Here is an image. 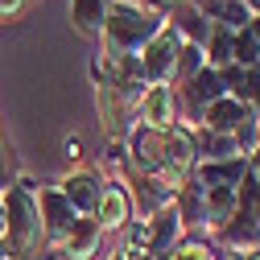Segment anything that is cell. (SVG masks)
Returning a JSON list of instances; mask_svg holds the SVG:
<instances>
[{
    "mask_svg": "<svg viewBox=\"0 0 260 260\" xmlns=\"http://www.w3.org/2000/svg\"><path fill=\"white\" fill-rule=\"evenodd\" d=\"M166 25L161 13H153L145 0H112L104 34H100V54L112 58H141V50L157 38V29Z\"/></svg>",
    "mask_w": 260,
    "mask_h": 260,
    "instance_id": "cell-1",
    "label": "cell"
},
{
    "mask_svg": "<svg viewBox=\"0 0 260 260\" xmlns=\"http://www.w3.org/2000/svg\"><path fill=\"white\" fill-rule=\"evenodd\" d=\"M0 199H5V244H9V256L13 260H29L42 252V215H38V186L29 182L25 174H17L5 190H0Z\"/></svg>",
    "mask_w": 260,
    "mask_h": 260,
    "instance_id": "cell-2",
    "label": "cell"
},
{
    "mask_svg": "<svg viewBox=\"0 0 260 260\" xmlns=\"http://www.w3.org/2000/svg\"><path fill=\"white\" fill-rule=\"evenodd\" d=\"M182 46H186V38L178 34L174 25H161L157 29V38L141 50V75H145V83L149 87H157V83H166V87H174V75H178V58H182Z\"/></svg>",
    "mask_w": 260,
    "mask_h": 260,
    "instance_id": "cell-3",
    "label": "cell"
},
{
    "mask_svg": "<svg viewBox=\"0 0 260 260\" xmlns=\"http://www.w3.org/2000/svg\"><path fill=\"white\" fill-rule=\"evenodd\" d=\"M38 215H42V248H58L71 236V227L83 219L67 199H62L58 186H38Z\"/></svg>",
    "mask_w": 260,
    "mask_h": 260,
    "instance_id": "cell-4",
    "label": "cell"
},
{
    "mask_svg": "<svg viewBox=\"0 0 260 260\" xmlns=\"http://www.w3.org/2000/svg\"><path fill=\"white\" fill-rule=\"evenodd\" d=\"M104 174L95 170V166H83V170H71L67 178L58 182L62 190V199H67L83 219H95V207H100V194H104Z\"/></svg>",
    "mask_w": 260,
    "mask_h": 260,
    "instance_id": "cell-5",
    "label": "cell"
},
{
    "mask_svg": "<svg viewBox=\"0 0 260 260\" xmlns=\"http://www.w3.org/2000/svg\"><path fill=\"white\" fill-rule=\"evenodd\" d=\"M256 124H260L256 112L244 100H236V95H219V100L203 112V120H199V128H215V133H232V137L248 133V128H256Z\"/></svg>",
    "mask_w": 260,
    "mask_h": 260,
    "instance_id": "cell-6",
    "label": "cell"
},
{
    "mask_svg": "<svg viewBox=\"0 0 260 260\" xmlns=\"http://www.w3.org/2000/svg\"><path fill=\"white\" fill-rule=\"evenodd\" d=\"M95 223H100L104 236H120L128 223H133V199H128L124 182H104V194H100V207H95Z\"/></svg>",
    "mask_w": 260,
    "mask_h": 260,
    "instance_id": "cell-7",
    "label": "cell"
},
{
    "mask_svg": "<svg viewBox=\"0 0 260 260\" xmlns=\"http://www.w3.org/2000/svg\"><path fill=\"white\" fill-rule=\"evenodd\" d=\"M137 120L145 128H174L178 124V91L166 87V83H157V87H145L141 95V108H137Z\"/></svg>",
    "mask_w": 260,
    "mask_h": 260,
    "instance_id": "cell-8",
    "label": "cell"
},
{
    "mask_svg": "<svg viewBox=\"0 0 260 260\" xmlns=\"http://www.w3.org/2000/svg\"><path fill=\"white\" fill-rule=\"evenodd\" d=\"M149 223V252L157 256V260H166L182 240H186V223H182V215H178V207L174 203H166L153 219H145Z\"/></svg>",
    "mask_w": 260,
    "mask_h": 260,
    "instance_id": "cell-9",
    "label": "cell"
},
{
    "mask_svg": "<svg viewBox=\"0 0 260 260\" xmlns=\"http://www.w3.org/2000/svg\"><path fill=\"white\" fill-rule=\"evenodd\" d=\"M104 232H100V223H95V219H79L75 227H71V236L67 240H62L54 252L62 256V260H95V256H100L104 252Z\"/></svg>",
    "mask_w": 260,
    "mask_h": 260,
    "instance_id": "cell-10",
    "label": "cell"
},
{
    "mask_svg": "<svg viewBox=\"0 0 260 260\" xmlns=\"http://www.w3.org/2000/svg\"><path fill=\"white\" fill-rule=\"evenodd\" d=\"M108 9H112V0H71V25H75V34L87 38V42H100Z\"/></svg>",
    "mask_w": 260,
    "mask_h": 260,
    "instance_id": "cell-11",
    "label": "cell"
},
{
    "mask_svg": "<svg viewBox=\"0 0 260 260\" xmlns=\"http://www.w3.org/2000/svg\"><path fill=\"white\" fill-rule=\"evenodd\" d=\"M211 25H227V29H248L252 13L244 9V0H190Z\"/></svg>",
    "mask_w": 260,
    "mask_h": 260,
    "instance_id": "cell-12",
    "label": "cell"
},
{
    "mask_svg": "<svg viewBox=\"0 0 260 260\" xmlns=\"http://www.w3.org/2000/svg\"><path fill=\"white\" fill-rule=\"evenodd\" d=\"M215 252H219V244L215 240H203V236H186L166 260H215Z\"/></svg>",
    "mask_w": 260,
    "mask_h": 260,
    "instance_id": "cell-13",
    "label": "cell"
},
{
    "mask_svg": "<svg viewBox=\"0 0 260 260\" xmlns=\"http://www.w3.org/2000/svg\"><path fill=\"white\" fill-rule=\"evenodd\" d=\"M13 178H17V170H13V149L5 145V137H0V190H5Z\"/></svg>",
    "mask_w": 260,
    "mask_h": 260,
    "instance_id": "cell-14",
    "label": "cell"
},
{
    "mask_svg": "<svg viewBox=\"0 0 260 260\" xmlns=\"http://www.w3.org/2000/svg\"><path fill=\"white\" fill-rule=\"evenodd\" d=\"M29 0H0V21H13L17 13H25Z\"/></svg>",
    "mask_w": 260,
    "mask_h": 260,
    "instance_id": "cell-15",
    "label": "cell"
},
{
    "mask_svg": "<svg viewBox=\"0 0 260 260\" xmlns=\"http://www.w3.org/2000/svg\"><path fill=\"white\" fill-rule=\"evenodd\" d=\"M62 153H67V161H79L83 157V141L79 137H67V141H62Z\"/></svg>",
    "mask_w": 260,
    "mask_h": 260,
    "instance_id": "cell-16",
    "label": "cell"
},
{
    "mask_svg": "<svg viewBox=\"0 0 260 260\" xmlns=\"http://www.w3.org/2000/svg\"><path fill=\"white\" fill-rule=\"evenodd\" d=\"M244 9H248L252 17H260V0H244Z\"/></svg>",
    "mask_w": 260,
    "mask_h": 260,
    "instance_id": "cell-17",
    "label": "cell"
},
{
    "mask_svg": "<svg viewBox=\"0 0 260 260\" xmlns=\"http://www.w3.org/2000/svg\"><path fill=\"white\" fill-rule=\"evenodd\" d=\"M5 227H9V219H5V199H0V240H5Z\"/></svg>",
    "mask_w": 260,
    "mask_h": 260,
    "instance_id": "cell-18",
    "label": "cell"
},
{
    "mask_svg": "<svg viewBox=\"0 0 260 260\" xmlns=\"http://www.w3.org/2000/svg\"><path fill=\"white\" fill-rule=\"evenodd\" d=\"M0 260H13V256H9V244H5V240H0Z\"/></svg>",
    "mask_w": 260,
    "mask_h": 260,
    "instance_id": "cell-19",
    "label": "cell"
},
{
    "mask_svg": "<svg viewBox=\"0 0 260 260\" xmlns=\"http://www.w3.org/2000/svg\"><path fill=\"white\" fill-rule=\"evenodd\" d=\"M29 260H38V256H29Z\"/></svg>",
    "mask_w": 260,
    "mask_h": 260,
    "instance_id": "cell-20",
    "label": "cell"
}]
</instances>
